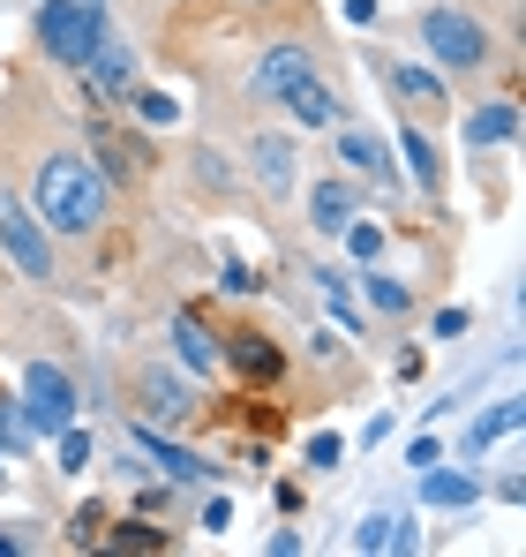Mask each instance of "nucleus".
Masks as SVG:
<instances>
[{"mask_svg": "<svg viewBox=\"0 0 526 557\" xmlns=\"http://www.w3.org/2000/svg\"><path fill=\"white\" fill-rule=\"evenodd\" d=\"M53 460H61V474H84L90 467V430H76V422L53 430Z\"/></svg>", "mask_w": 526, "mask_h": 557, "instance_id": "26", "label": "nucleus"}, {"mask_svg": "<svg viewBox=\"0 0 526 557\" xmlns=\"http://www.w3.org/2000/svg\"><path fill=\"white\" fill-rule=\"evenodd\" d=\"M23 445H30V430H23V407L0 392V453H23Z\"/></svg>", "mask_w": 526, "mask_h": 557, "instance_id": "28", "label": "nucleus"}, {"mask_svg": "<svg viewBox=\"0 0 526 557\" xmlns=\"http://www.w3.org/2000/svg\"><path fill=\"white\" fill-rule=\"evenodd\" d=\"M136 445H143V460H159L166 482H218V474H226V467L203 460V453H188V445H174V437H159V422H143Z\"/></svg>", "mask_w": 526, "mask_h": 557, "instance_id": "9", "label": "nucleus"}, {"mask_svg": "<svg viewBox=\"0 0 526 557\" xmlns=\"http://www.w3.org/2000/svg\"><path fill=\"white\" fill-rule=\"evenodd\" d=\"M347 23H376V0H347Z\"/></svg>", "mask_w": 526, "mask_h": 557, "instance_id": "36", "label": "nucleus"}, {"mask_svg": "<svg viewBox=\"0 0 526 557\" xmlns=\"http://www.w3.org/2000/svg\"><path fill=\"white\" fill-rule=\"evenodd\" d=\"M249 159H256V182H263V196H293V182H301V144L293 136H256L249 144Z\"/></svg>", "mask_w": 526, "mask_h": 557, "instance_id": "11", "label": "nucleus"}, {"mask_svg": "<svg viewBox=\"0 0 526 557\" xmlns=\"http://www.w3.org/2000/svg\"><path fill=\"white\" fill-rule=\"evenodd\" d=\"M466 324H474L466 309H437V339H466Z\"/></svg>", "mask_w": 526, "mask_h": 557, "instance_id": "31", "label": "nucleus"}, {"mask_svg": "<svg viewBox=\"0 0 526 557\" xmlns=\"http://www.w3.org/2000/svg\"><path fill=\"white\" fill-rule=\"evenodd\" d=\"M174 347H180V370H188V376H211V370H218V339L203 332V317H196V309H174Z\"/></svg>", "mask_w": 526, "mask_h": 557, "instance_id": "20", "label": "nucleus"}, {"mask_svg": "<svg viewBox=\"0 0 526 557\" xmlns=\"http://www.w3.org/2000/svg\"><path fill=\"white\" fill-rule=\"evenodd\" d=\"M98 38H105V0H46L38 8V53L53 69H84Z\"/></svg>", "mask_w": 526, "mask_h": 557, "instance_id": "3", "label": "nucleus"}, {"mask_svg": "<svg viewBox=\"0 0 526 557\" xmlns=\"http://www.w3.org/2000/svg\"><path fill=\"white\" fill-rule=\"evenodd\" d=\"M414 505H429V512H466V505H481V474H466V467H422Z\"/></svg>", "mask_w": 526, "mask_h": 557, "instance_id": "10", "label": "nucleus"}, {"mask_svg": "<svg viewBox=\"0 0 526 557\" xmlns=\"http://www.w3.org/2000/svg\"><path fill=\"white\" fill-rule=\"evenodd\" d=\"M301 460L316 467V474H331V467L347 460V445H339V437H331V430H316V437H309V445H301Z\"/></svg>", "mask_w": 526, "mask_h": 557, "instance_id": "27", "label": "nucleus"}, {"mask_svg": "<svg viewBox=\"0 0 526 557\" xmlns=\"http://www.w3.org/2000/svg\"><path fill=\"white\" fill-rule=\"evenodd\" d=\"M15 550H23V535H0V557H15Z\"/></svg>", "mask_w": 526, "mask_h": 557, "instance_id": "37", "label": "nucleus"}, {"mask_svg": "<svg viewBox=\"0 0 526 557\" xmlns=\"http://www.w3.org/2000/svg\"><path fill=\"white\" fill-rule=\"evenodd\" d=\"M316 286H324V309H331V324H339V332H361V324H368V317H361V294H353L339 272H324Z\"/></svg>", "mask_w": 526, "mask_h": 557, "instance_id": "22", "label": "nucleus"}, {"mask_svg": "<svg viewBox=\"0 0 526 557\" xmlns=\"http://www.w3.org/2000/svg\"><path fill=\"white\" fill-rule=\"evenodd\" d=\"M15 407H23V430L30 437H53V430H68L76 422V376L61 370V362H30L23 370V392H15Z\"/></svg>", "mask_w": 526, "mask_h": 557, "instance_id": "4", "label": "nucleus"}, {"mask_svg": "<svg viewBox=\"0 0 526 557\" xmlns=\"http://www.w3.org/2000/svg\"><path fill=\"white\" fill-rule=\"evenodd\" d=\"M203 528H211V535H226V528H234V505H226V497H211V505H203Z\"/></svg>", "mask_w": 526, "mask_h": 557, "instance_id": "34", "label": "nucleus"}, {"mask_svg": "<svg viewBox=\"0 0 526 557\" xmlns=\"http://www.w3.org/2000/svg\"><path fill=\"white\" fill-rule=\"evenodd\" d=\"M30 211L46 234H68V242H90L113 211V188H105V166L90 151H46L30 166Z\"/></svg>", "mask_w": 526, "mask_h": 557, "instance_id": "1", "label": "nucleus"}, {"mask_svg": "<svg viewBox=\"0 0 526 557\" xmlns=\"http://www.w3.org/2000/svg\"><path fill=\"white\" fill-rule=\"evenodd\" d=\"M113 550H174V535L166 528H151V520H113V535H105Z\"/></svg>", "mask_w": 526, "mask_h": 557, "instance_id": "24", "label": "nucleus"}, {"mask_svg": "<svg viewBox=\"0 0 526 557\" xmlns=\"http://www.w3.org/2000/svg\"><path fill=\"white\" fill-rule=\"evenodd\" d=\"M84 76H90V91H98V98H128V91H136V46L98 38L90 61H84Z\"/></svg>", "mask_w": 526, "mask_h": 557, "instance_id": "14", "label": "nucleus"}, {"mask_svg": "<svg viewBox=\"0 0 526 557\" xmlns=\"http://www.w3.org/2000/svg\"><path fill=\"white\" fill-rule=\"evenodd\" d=\"M384 550H422V528H414V520H391V528H384Z\"/></svg>", "mask_w": 526, "mask_h": 557, "instance_id": "30", "label": "nucleus"}, {"mask_svg": "<svg viewBox=\"0 0 526 557\" xmlns=\"http://www.w3.org/2000/svg\"><path fill=\"white\" fill-rule=\"evenodd\" d=\"M399 159H406V174H414V188L422 196H443V159H437V136L406 113V128H399Z\"/></svg>", "mask_w": 526, "mask_h": 557, "instance_id": "18", "label": "nucleus"}, {"mask_svg": "<svg viewBox=\"0 0 526 557\" xmlns=\"http://www.w3.org/2000/svg\"><path fill=\"white\" fill-rule=\"evenodd\" d=\"M136 399H143V414H151V422H188V414H196V407H203V392H196V376L188 370H166V362H151V370L136 376Z\"/></svg>", "mask_w": 526, "mask_h": 557, "instance_id": "7", "label": "nucleus"}, {"mask_svg": "<svg viewBox=\"0 0 526 557\" xmlns=\"http://www.w3.org/2000/svg\"><path fill=\"white\" fill-rule=\"evenodd\" d=\"M361 301H368L376 317H406V309H414V286H406V278H391V272H376V264H368V272H361Z\"/></svg>", "mask_w": 526, "mask_h": 557, "instance_id": "21", "label": "nucleus"}, {"mask_svg": "<svg viewBox=\"0 0 526 557\" xmlns=\"http://www.w3.org/2000/svg\"><path fill=\"white\" fill-rule=\"evenodd\" d=\"M353 211H361V182H353V174H331V182L309 188V226H316V234H339Z\"/></svg>", "mask_w": 526, "mask_h": 557, "instance_id": "15", "label": "nucleus"}, {"mask_svg": "<svg viewBox=\"0 0 526 557\" xmlns=\"http://www.w3.org/2000/svg\"><path fill=\"white\" fill-rule=\"evenodd\" d=\"M519 422H526V399H519V392H504V399H497V407H489L481 422H466V437H459V460L474 467L481 453H489V445H504V437H519Z\"/></svg>", "mask_w": 526, "mask_h": 557, "instance_id": "13", "label": "nucleus"}, {"mask_svg": "<svg viewBox=\"0 0 526 557\" xmlns=\"http://www.w3.org/2000/svg\"><path fill=\"white\" fill-rule=\"evenodd\" d=\"M331 136H339V166H347L353 182H376V188L399 182V166H391V144H384V136H368V128H353V121H339Z\"/></svg>", "mask_w": 526, "mask_h": 557, "instance_id": "8", "label": "nucleus"}, {"mask_svg": "<svg viewBox=\"0 0 526 557\" xmlns=\"http://www.w3.org/2000/svg\"><path fill=\"white\" fill-rule=\"evenodd\" d=\"M384 528H391V512H368V520L353 528V550H361V557H376V550H384Z\"/></svg>", "mask_w": 526, "mask_h": 557, "instance_id": "29", "label": "nucleus"}, {"mask_svg": "<svg viewBox=\"0 0 526 557\" xmlns=\"http://www.w3.org/2000/svg\"><path fill=\"white\" fill-rule=\"evenodd\" d=\"M0 257L30 278V286H53V234H46L38 211L15 203V196H0Z\"/></svg>", "mask_w": 526, "mask_h": 557, "instance_id": "5", "label": "nucleus"}, {"mask_svg": "<svg viewBox=\"0 0 526 557\" xmlns=\"http://www.w3.org/2000/svg\"><path fill=\"white\" fill-rule=\"evenodd\" d=\"M316 76V53L301 46V38H278V46H263L256 53V69H249V91L263 98V106H286V98L301 91Z\"/></svg>", "mask_w": 526, "mask_h": 557, "instance_id": "6", "label": "nucleus"}, {"mask_svg": "<svg viewBox=\"0 0 526 557\" xmlns=\"http://www.w3.org/2000/svg\"><path fill=\"white\" fill-rule=\"evenodd\" d=\"M339 242H347V257H353V264H376V257H384V226H368L361 211H353L347 226H339Z\"/></svg>", "mask_w": 526, "mask_h": 557, "instance_id": "25", "label": "nucleus"}, {"mask_svg": "<svg viewBox=\"0 0 526 557\" xmlns=\"http://www.w3.org/2000/svg\"><path fill=\"white\" fill-rule=\"evenodd\" d=\"M286 113H293V128H339V121H347V106H339V91H331L324 76H309L301 91L286 98Z\"/></svg>", "mask_w": 526, "mask_h": 557, "instance_id": "19", "label": "nucleus"}, {"mask_svg": "<svg viewBox=\"0 0 526 557\" xmlns=\"http://www.w3.org/2000/svg\"><path fill=\"white\" fill-rule=\"evenodd\" d=\"M443 460V445L437 437H414V453H406V467H437Z\"/></svg>", "mask_w": 526, "mask_h": 557, "instance_id": "35", "label": "nucleus"}, {"mask_svg": "<svg viewBox=\"0 0 526 557\" xmlns=\"http://www.w3.org/2000/svg\"><path fill=\"white\" fill-rule=\"evenodd\" d=\"M128 106H136V121H143V128H180V113H188L174 91H128Z\"/></svg>", "mask_w": 526, "mask_h": 557, "instance_id": "23", "label": "nucleus"}, {"mask_svg": "<svg viewBox=\"0 0 526 557\" xmlns=\"http://www.w3.org/2000/svg\"><path fill=\"white\" fill-rule=\"evenodd\" d=\"M0 482H8V453H0Z\"/></svg>", "mask_w": 526, "mask_h": 557, "instance_id": "38", "label": "nucleus"}, {"mask_svg": "<svg viewBox=\"0 0 526 557\" xmlns=\"http://www.w3.org/2000/svg\"><path fill=\"white\" fill-rule=\"evenodd\" d=\"M309 550V535H301V528H278V535H271V557H301Z\"/></svg>", "mask_w": 526, "mask_h": 557, "instance_id": "32", "label": "nucleus"}, {"mask_svg": "<svg viewBox=\"0 0 526 557\" xmlns=\"http://www.w3.org/2000/svg\"><path fill=\"white\" fill-rule=\"evenodd\" d=\"M384 84L399 91L406 113H422V121H437V113H443V76H437V69H422V61H384Z\"/></svg>", "mask_w": 526, "mask_h": 557, "instance_id": "12", "label": "nucleus"}, {"mask_svg": "<svg viewBox=\"0 0 526 557\" xmlns=\"http://www.w3.org/2000/svg\"><path fill=\"white\" fill-rule=\"evenodd\" d=\"M459 136H466V151H497V144H512V136H519V98H489V106H474Z\"/></svg>", "mask_w": 526, "mask_h": 557, "instance_id": "17", "label": "nucleus"}, {"mask_svg": "<svg viewBox=\"0 0 526 557\" xmlns=\"http://www.w3.org/2000/svg\"><path fill=\"white\" fill-rule=\"evenodd\" d=\"M218 355H226V362H234L241 376H256V384H271V376L293 370V355H278L263 332H234V339H218Z\"/></svg>", "mask_w": 526, "mask_h": 557, "instance_id": "16", "label": "nucleus"}, {"mask_svg": "<svg viewBox=\"0 0 526 557\" xmlns=\"http://www.w3.org/2000/svg\"><path fill=\"white\" fill-rule=\"evenodd\" d=\"M414 38H422V53L437 61L443 76H481L489 61H497V38H489V23L481 15H466V8H422V23H414Z\"/></svg>", "mask_w": 526, "mask_h": 557, "instance_id": "2", "label": "nucleus"}, {"mask_svg": "<svg viewBox=\"0 0 526 557\" xmlns=\"http://www.w3.org/2000/svg\"><path fill=\"white\" fill-rule=\"evenodd\" d=\"M218 286H226V294H256V272H249V264H226Z\"/></svg>", "mask_w": 526, "mask_h": 557, "instance_id": "33", "label": "nucleus"}]
</instances>
